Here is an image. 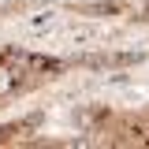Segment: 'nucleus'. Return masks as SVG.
<instances>
[{"instance_id":"1","label":"nucleus","mask_w":149,"mask_h":149,"mask_svg":"<svg viewBox=\"0 0 149 149\" xmlns=\"http://www.w3.org/2000/svg\"><path fill=\"white\" fill-rule=\"evenodd\" d=\"M63 67H67V60H56V56H45V52H30V49H15V45L0 49V71L11 78V93L15 97L52 82Z\"/></svg>"},{"instance_id":"2","label":"nucleus","mask_w":149,"mask_h":149,"mask_svg":"<svg viewBox=\"0 0 149 149\" xmlns=\"http://www.w3.org/2000/svg\"><path fill=\"white\" fill-rule=\"evenodd\" d=\"M41 127V112L34 116H22L11 123H0V146H19V142H30V134Z\"/></svg>"}]
</instances>
